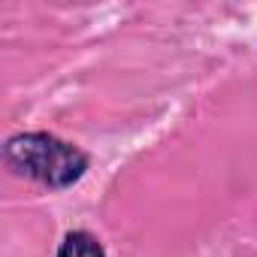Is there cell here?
Listing matches in <instances>:
<instances>
[{
	"label": "cell",
	"instance_id": "obj_2",
	"mask_svg": "<svg viewBox=\"0 0 257 257\" xmlns=\"http://www.w3.org/2000/svg\"><path fill=\"white\" fill-rule=\"evenodd\" d=\"M58 257H106V251L97 242V236H91L85 230H73V233L64 236V242L58 248Z\"/></svg>",
	"mask_w": 257,
	"mask_h": 257
},
{
	"label": "cell",
	"instance_id": "obj_1",
	"mask_svg": "<svg viewBox=\"0 0 257 257\" xmlns=\"http://www.w3.org/2000/svg\"><path fill=\"white\" fill-rule=\"evenodd\" d=\"M4 161L40 185L70 188L88 170V155L52 134H16L4 146Z\"/></svg>",
	"mask_w": 257,
	"mask_h": 257
}]
</instances>
